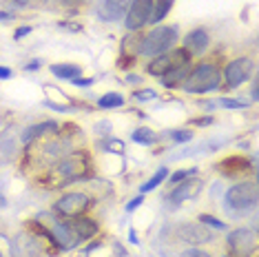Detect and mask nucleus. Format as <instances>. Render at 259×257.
I'll return each mask as SVG.
<instances>
[{
	"label": "nucleus",
	"instance_id": "obj_1",
	"mask_svg": "<svg viewBox=\"0 0 259 257\" xmlns=\"http://www.w3.org/2000/svg\"><path fill=\"white\" fill-rule=\"evenodd\" d=\"M91 173H93L91 155L87 151H71V153L62 155L54 164V168H49V173L45 175L47 180L45 186L47 189H58V186L91 178Z\"/></svg>",
	"mask_w": 259,
	"mask_h": 257
},
{
	"label": "nucleus",
	"instance_id": "obj_2",
	"mask_svg": "<svg viewBox=\"0 0 259 257\" xmlns=\"http://www.w3.org/2000/svg\"><path fill=\"white\" fill-rule=\"evenodd\" d=\"M220 82H222L220 67L213 62H202L195 69H191V73L186 75V80L182 84H184L186 93H206V91L217 89Z\"/></svg>",
	"mask_w": 259,
	"mask_h": 257
},
{
	"label": "nucleus",
	"instance_id": "obj_3",
	"mask_svg": "<svg viewBox=\"0 0 259 257\" xmlns=\"http://www.w3.org/2000/svg\"><path fill=\"white\" fill-rule=\"evenodd\" d=\"M178 42V27L166 25V27H155L151 33H146L142 38V47H140V54L155 58L170 51Z\"/></svg>",
	"mask_w": 259,
	"mask_h": 257
},
{
	"label": "nucleus",
	"instance_id": "obj_4",
	"mask_svg": "<svg viewBox=\"0 0 259 257\" xmlns=\"http://www.w3.org/2000/svg\"><path fill=\"white\" fill-rule=\"evenodd\" d=\"M224 204H226L231 211H248L257 204V184L255 182H239L228 189L226 197H224Z\"/></svg>",
	"mask_w": 259,
	"mask_h": 257
},
{
	"label": "nucleus",
	"instance_id": "obj_5",
	"mask_svg": "<svg viewBox=\"0 0 259 257\" xmlns=\"http://www.w3.org/2000/svg\"><path fill=\"white\" fill-rule=\"evenodd\" d=\"M186 62H191V54H188L184 47H178V49L173 47V51H166V54L153 58L149 62V67H146V71H149L153 78H155V75L157 78H164L170 69L182 67V64H186Z\"/></svg>",
	"mask_w": 259,
	"mask_h": 257
},
{
	"label": "nucleus",
	"instance_id": "obj_6",
	"mask_svg": "<svg viewBox=\"0 0 259 257\" xmlns=\"http://www.w3.org/2000/svg\"><path fill=\"white\" fill-rule=\"evenodd\" d=\"M252 67H255V64H252L250 58H246V56L235 58V60L226 64V69H224V73H222L224 82H220V84L224 89H235V87L244 84L252 75Z\"/></svg>",
	"mask_w": 259,
	"mask_h": 257
},
{
	"label": "nucleus",
	"instance_id": "obj_7",
	"mask_svg": "<svg viewBox=\"0 0 259 257\" xmlns=\"http://www.w3.org/2000/svg\"><path fill=\"white\" fill-rule=\"evenodd\" d=\"M89 206H91V197L87 193L73 191L62 195L54 204V211L58 213V218H78V215H84Z\"/></svg>",
	"mask_w": 259,
	"mask_h": 257
},
{
	"label": "nucleus",
	"instance_id": "obj_8",
	"mask_svg": "<svg viewBox=\"0 0 259 257\" xmlns=\"http://www.w3.org/2000/svg\"><path fill=\"white\" fill-rule=\"evenodd\" d=\"M153 11V0H131V7L126 11V29L128 31H140L142 27L149 25Z\"/></svg>",
	"mask_w": 259,
	"mask_h": 257
},
{
	"label": "nucleus",
	"instance_id": "obj_9",
	"mask_svg": "<svg viewBox=\"0 0 259 257\" xmlns=\"http://www.w3.org/2000/svg\"><path fill=\"white\" fill-rule=\"evenodd\" d=\"M51 235H54V242L60 250H71V248L78 246V242H80V237H78V233H75L71 222L60 220V218H54Z\"/></svg>",
	"mask_w": 259,
	"mask_h": 257
},
{
	"label": "nucleus",
	"instance_id": "obj_10",
	"mask_svg": "<svg viewBox=\"0 0 259 257\" xmlns=\"http://www.w3.org/2000/svg\"><path fill=\"white\" fill-rule=\"evenodd\" d=\"M175 233H178V237L182 242L191 244V246H195V244H206L213 239V231H210L208 226H204L202 222H199V224L184 222V224H180L178 229H175Z\"/></svg>",
	"mask_w": 259,
	"mask_h": 257
},
{
	"label": "nucleus",
	"instance_id": "obj_11",
	"mask_svg": "<svg viewBox=\"0 0 259 257\" xmlns=\"http://www.w3.org/2000/svg\"><path fill=\"white\" fill-rule=\"evenodd\" d=\"M255 246H257V237L250 229H237L228 235V248L237 257L250 255L252 250H255Z\"/></svg>",
	"mask_w": 259,
	"mask_h": 257
},
{
	"label": "nucleus",
	"instance_id": "obj_12",
	"mask_svg": "<svg viewBox=\"0 0 259 257\" xmlns=\"http://www.w3.org/2000/svg\"><path fill=\"white\" fill-rule=\"evenodd\" d=\"M45 253L42 244L38 242V237L29 235V233H20L18 237L11 242V257H40Z\"/></svg>",
	"mask_w": 259,
	"mask_h": 257
},
{
	"label": "nucleus",
	"instance_id": "obj_13",
	"mask_svg": "<svg viewBox=\"0 0 259 257\" xmlns=\"http://www.w3.org/2000/svg\"><path fill=\"white\" fill-rule=\"evenodd\" d=\"M199 191H202V180L191 175V178L182 180L180 184H175L173 189H170L168 200L173 204H180V202H186V200H191V197H195Z\"/></svg>",
	"mask_w": 259,
	"mask_h": 257
},
{
	"label": "nucleus",
	"instance_id": "obj_14",
	"mask_svg": "<svg viewBox=\"0 0 259 257\" xmlns=\"http://www.w3.org/2000/svg\"><path fill=\"white\" fill-rule=\"evenodd\" d=\"M208 45H210V33L202 27L188 31L186 38H184V49L188 51V54H204Z\"/></svg>",
	"mask_w": 259,
	"mask_h": 257
},
{
	"label": "nucleus",
	"instance_id": "obj_15",
	"mask_svg": "<svg viewBox=\"0 0 259 257\" xmlns=\"http://www.w3.org/2000/svg\"><path fill=\"white\" fill-rule=\"evenodd\" d=\"M252 168V164L246 157H241V155H231V157H226V160H222L220 162V171L224 175H228V178H239V175H246Z\"/></svg>",
	"mask_w": 259,
	"mask_h": 257
},
{
	"label": "nucleus",
	"instance_id": "obj_16",
	"mask_svg": "<svg viewBox=\"0 0 259 257\" xmlns=\"http://www.w3.org/2000/svg\"><path fill=\"white\" fill-rule=\"evenodd\" d=\"M128 7H131V0H104L102 9H100V16L109 22H115V20L124 18Z\"/></svg>",
	"mask_w": 259,
	"mask_h": 257
},
{
	"label": "nucleus",
	"instance_id": "obj_17",
	"mask_svg": "<svg viewBox=\"0 0 259 257\" xmlns=\"http://www.w3.org/2000/svg\"><path fill=\"white\" fill-rule=\"evenodd\" d=\"M58 131V124L56 122H40V124H33L29 126L25 133H22V142L25 144H33L36 140L49 136V133H56Z\"/></svg>",
	"mask_w": 259,
	"mask_h": 257
},
{
	"label": "nucleus",
	"instance_id": "obj_18",
	"mask_svg": "<svg viewBox=\"0 0 259 257\" xmlns=\"http://www.w3.org/2000/svg\"><path fill=\"white\" fill-rule=\"evenodd\" d=\"M75 233H78L80 239H91L93 235H98V222L91 218H84V215H78V218L71 220Z\"/></svg>",
	"mask_w": 259,
	"mask_h": 257
},
{
	"label": "nucleus",
	"instance_id": "obj_19",
	"mask_svg": "<svg viewBox=\"0 0 259 257\" xmlns=\"http://www.w3.org/2000/svg\"><path fill=\"white\" fill-rule=\"evenodd\" d=\"M188 73H191V62L182 64V67L170 69V71L162 78V82H164V87H168V89H175V87H180L182 82H184Z\"/></svg>",
	"mask_w": 259,
	"mask_h": 257
},
{
	"label": "nucleus",
	"instance_id": "obj_20",
	"mask_svg": "<svg viewBox=\"0 0 259 257\" xmlns=\"http://www.w3.org/2000/svg\"><path fill=\"white\" fill-rule=\"evenodd\" d=\"M175 0H153V11H151V18L149 25H155V22H162L166 18V14L173 9Z\"/></svg>",
	"mask_w": 259,
	"mask_h": 257
},
{
	"label": "nucleus",
	"instance_id": "obj_21",
	"mask_svg": "<svg viewBox=\"0 0 259 257\" xmlns=\"http://www.w3.org/2000/svg\"><path fill=\"white\" fill-rule=\"evenodd\" d=\"M14 151H16V138L11 136V131H3L0 133V160L9 162L14 157Z\"/></svg>",
	"mask_w": 259,
	"mask_h": 257
},
{
	"label": "nucleus",
	"instance_id": "obj_22",
	"mask_svg": "<svg viewBox=\"0 0 259 257\" xmlns=\"http://www.w3.org/2000/svg\"><path fill=\"white\" fill-rule=\"evenodd\" d=\"M80 71L82 69L78 64H51V73L60 80H73L80 75Z\"/></svg>",
	"mask_w": 259,
	"mask_h": 257
},
{
	"label": "nucleus",
	"instance_id": "obj_23",
	"mask_svg": "<svg viewBox=\"0 0 259 257\" xmlns=\"http://www.w3.org/2000/svg\"><path fill=\"white\" fill-rule=\"evenodd\" d=\"M122 104H124V98H122L120 93H104L98 100L100 109H117V107H122Z\"/></svg>",
	"mask_w": 259,
	"mask_h": 257
},
{
	"label": "nucleus",
	"instance_id": "obj_24",
	"mask_svg": "<svg viewBox=\"0 0 259 257\" xmlns=\"http://www.w3.org/2000/svg\"><path fill=\"white\" fill-rule=\"evenodd\" d=\"M166 178H168V171H166V168H164V166H162V168H157V173L153 175L149 182H144L142 186H140V193H149V191H153L155 186H160Z\"/></svg>",
	"mask_w": 259,
	"mask_h": 257
},
{
	"label": "nucleus",
	"instance_id": "obj_25",
	"mask_svg": "<svg viewBox=\"0 0 259 257\" xmlns=\"http://www.w3.org/2000/svg\"><path fill=\"white\" fill-rule=\"evenodd\" d=\"M133 140L138 144H153L155 142V133H153V128H149V126H138L133 131Z\"/></svg>",
	"mask_w": 259,
	"mask_h": 257
},
{
	"label": "nucleus",
	"instance_id": "obj_26",
	"mask_svg": "<svg viewBox=\"0 0 259 257\" xmlns=\"http://www.w3.org/2000/svg\"><path fill=\"white\" fill-rule=\"evenodd\" d=\"M199 222H202L204 226H210V229H215V231H226L228 226H226V222H222V220H217L215 215H199Z\"/></svg>",
	"mask_w": 259,
	"mask_h": 257
},
{
	"label": "nucleus",
	"instance_id": "obj_27",
	"mask_svg": "<svg viewBox=\"0 0 259 257\" xmlns=\"http://www.w3.org/2000/svg\"><path fill=\"white\" fill-rule=\"evenodd\" d=\"M197 171H195V168H182V171H178V173H173V175H170V184H180L182 182V180H186V178H191V175H195Z\"/></svg>",
	"mask_w": 259,
	"mask_h": 257
},
{
	"label": "nucleus",
	"instance_id": "obj_28",
	"mask_svg": "<svg viewBox=\"0 0 259 257\" xmlns=\"http://www.w3.org/2000/svg\"><path fill=\"white\" fill-rule=\"evenodd\" d=\"M9 3L16 5V7H20V9H29V7H40L45 0H9Z\"/></svg>",
	"mask_w": 259,
	"mask_h": 257
},
{
	"label": "nucleus",
	"instance_id": "obj_29",
	"mask_svg": "<svg viewBox=\"0 0 259 257\" xmlns=\"http://www.w3.org/2000/svg\"><path fill=\"white\" fill-rule=\"evenodd\" d=\"M0 257H11V242L0 233Z\"/></svg>",
	"mask_w": 259,
	"mask_h": 257
},
{
	"label": "nucleus",
	"instance_id": "obj_30",
	"mask_svg": "<svg viewBox=\"0 0 259 257\" xmlns=\"http://www.w3.org/2000/svg\"><path fill=\"white\" fill-rule=\"evenodd\" d=\"M155 96H157V93L153 89H142V91H135L133 93L135 100H155Z\"/></svg>",
	"mask_w": 259,
	"mask_h": 257
},
{
	"label": "nucleus",
	"instance_id": "obj_31",
	"mask_svg": "<svg viewBox=\"0 0 259 257\" xmlns=\"http://www.w3.org/2000/svg\"><path fill=\"white\" fill-rule=\"evenodd\" d=\"M220 104H222V107H226V109H241V107H246V102H241V100H231V98H222Z\"/></svg>",
	"mask_w": 259,
	"mask_h": 257
},
{
	"label": "nucleus",
	"instance_id": "obj_32",
	"mask_svg": "<svg viewBox=\"0 0 259 257\" xmlns=\"http://www.w3.org/2000/svg\"><path fill=\"white\" fill-rule=\"evenodd\" d=\"M182 257H210V253H206V250H202V248H186L184 253H182Z\"/></svg>",
	"mask_w": 259,
	"mask_h": 257
},
{
	"label": "nucleus",
	"instance_id": "obj_33",
	"mask_svg": "<svg viewBox=\"0 0 259 257\" xmlns=\"http://www.w3.org/2000/svg\"><path fill=\"white\" fill-rule=\"evenodd\" d=\"M191 138H193V131H191V128H186V131H175V133H173V140H175V142H188Z\"/></svg>",
	"mask_w": 259,
	"mask_h": 257
},
{
	"label": "nucleus",
	"instance_id": "obj_34",
	"mask_svg": "<svg viewBox=\"0 0 259 257\" xmlns=\"http://www.w3.org/2000/svg\"><path fill=\"white\" fill-rule=\"evenodd\" d=\"M142 202H144V197H142V195L133 197V200L126 204V211H128V213H131V211H135V208H138V206H142Z\"/></svg>",
	"mask_w": 259,
	"mask_h": 257
},
{
	"label": "nucleus",
	"instance_id": "obj_35",
	"mask_svg": "<svg viewBox=\"0 0 259 257\" xmlns=\"http://www.w3.org/2000/svg\"><path fill=\"white\" fill-rule=\"evenodd\" d=\"M60 5H64V7H82V5H87L89 0H58Z\"/></svg>",
	"mask_w": 259,
	"mask_h": 257
},
{
	"label": "nucleus",
	"instance_id": "obj_36",
	"mask_svg": "<svg viewBox=\"0 0 259 257\" xmlns=\"http://www.w3.org/2000/svg\"><path fill=\"white\" fill-rule=\"evenodd\" d=\"M71 82L78 84V87H89V84H93V80L91 78H73Z\"/></svg>",
	"mask_w": 259,
	"mask_h": 257
},
{
	"label": "nucleus",
	"instance_id": "obj_37",
	"mask_svg": "<svg viewBox=\"0 0 259 257\" xmlns=\"http://www.w3.org/2000/svg\"><path fill=\"white\" fill-rule=\"evenodd\" d=\"M27 33H31V27H20L18 31L14 33V38H16V40H20L22 36H27Z\"/></svg>",
	"mask_w": 259,
	"mask_h": 257
},
{
	"label": "nucleus",
	"instance_id": "obj_38",
	"mask_svg": "<svg viewBox=\"0 0 259 257\" xmlns=\"http://www.w3.org/2000/svg\"><path fill=\"white\" fill-rule=\"evenodd\" d=\"M210 122H213V118H197V120H193V124H197V126H206V124H210Z\"/></svg>",
	"mask_w": 259,
	"mask_h": 257
},
{
	"label": "nucleus",
	"instance_id": "obj_39",
	"mask_svg": "<svg viewBox=\"0 0 259 257\" xmlns=\"http://www.w3.org/2000/svg\"><path fill=\"white\" fill-rule=\"evenodd\" d=\"M11 69L9 67H0V80H7V78H11Z\"/></svg>",
	"mask_w": 259,
	"mask_h": 257
},
{
	"label": "nucleus",
	"instance_id": "obj_40",
	"mask_svg": "<svg viewBox=\"0 0 259 257\" xmlns=\"http://www.w3.org/2000/svg\"><path fill=\"white\" fill-rule=\"evenodd\" d=\"M60 27L62 29H71V31H80V29H82V25H71V22H67V20L60 22Z\"/></svg>",
	"mask_w": 259,
	"mask_h": 257
},
{
	"label": "nucleus",
	"instance_id": "obj_41",
	"mask_svg": "<svg viewBox=\"0 0 259 257\" xmlns=\"http://www.w3.org/2000/svg\"><path fill=\"white\" fill-rule=\"evenodd\" d=\"M14 18V14H9V11H0V20H11Z\"/></svg>",
	"mask_w": 259,
	"mask_h": 257
},
{
	"label": "nucleus",
	"instance_id": "obj_42",
	"mask_svg": "<svg viewBox=\"0 0 259 257\" xmlns=\"http://www.w3.org/2000/svg\"><path fill=\"white\" fill-rule=\"evenodd\" d=\"M40 67V62H29L27 64V71H31V69H38Z\"/></svg>",
	"mask_w": 259,
	"mask_h": 257
},
{
	"label": "nucleus",
	"instance_id": "obj_43",
	"mask_svg": "<svg viewBox=\"0 0 259 257\" xmlns=\"http://www.w3.org/2000/svg\"><path fill=\"white\" fill-rule=\"evenodd\" d=\"M3 206H5V197L0 195V208H3Z\"/></svg>",
	"mask_w": 259,
	"mask_h": 257
},
{
	"label": "nucleus",
	"instance_id": "obj_44",
	"mask_svg": "<svg viewBox=\"0 0 259 257\" xmlns=\"http://www.w3.org/2000/svg\"><path fill=\"white\" fill-rule=\"evenodd\" d=\"M246 257H255V255H246Z\"/></svg>",
	"mask_w": 259,
	"mask_h": 257
}]
</instances>
